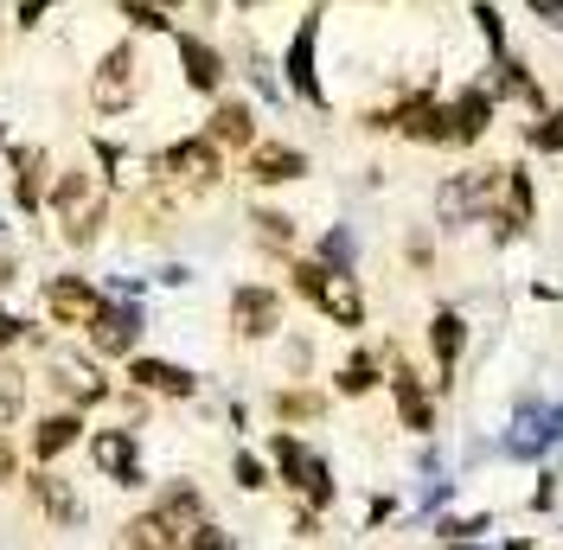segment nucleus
Listing matches in <instances>:
<instances>
[{"label": "nucleus", "mask_w": 563, "mask_h": 550, "mask_svg": "<svg viewBox=\"0 0 563 550\" xmlns=\"http://www.w3.org/2000/svg\"><path fill=\"white\" fill-rule=\"evenodd\" d=\"M122 378H129V391L161 397V404H192V397H199V378H192L186 365H174V359H154V352H135V359L122 365Z\"/></svg>", "instance_id": "nucleus-17"}, {"label": "nucleus", "mask_w": 563, "mask_h": 550, "mask_svg": "<svg viewBox=\"0 0 563 550\" xmlns=\"http://www.w3.org/2000/svg\"><path fill=\"white\" fill-rule=\"evenodd\" d=\"M231 486H238V493H269V486H276V468H269V454H256V448H238V454H231Z\"/></svg>", "instance_id": "nucleus-31"}, {"label": "nucleus", "mask_w": 563, "mask_h": 550, "mask_svg": "<svg viewBox=\"0 0 563 550\" xmlns=\"http://www.w3.org/2000/svg\"><path fill=\"white\" fill-rule=\"evenodd\" d=\"M314 256L327 263V270H358V238H352V224L320 231V238H314Z\"/></svg>", "instance_id": "nucleus-32"}, {"label": "nucleus", "mask_w": 563, "mask_h": 550, "mask_svg": "<svg viewBox=\"0 0 563 550\" xmlns=\"http://www.w3.org/2000/svg\"><path fill=\"white\" fill-rule=\"evenodd\" d=\"M122 544L129 550H192V531L179 518H167L161 506H147V513H135L122 525Z\"/></svg>", "instance_id": "nucleus-22"}, {"label": "nucleus", "mask_w": 563, "mask_h": 550, "mask_svg": "<svg viewBox=\"0 0 563 550\" xmlns=\"http://www.w3.org/2000/svg\"><path fill=\"white\" fill-rule=\"evenodd\" d=\"M314 161H308V147H295V141L282 135H263L256 147L244 154V179L256 193H276V186H295V179H308Z\"/></svg>", "instance_id": "nucleus-14"}, {"label": "nucleus", "mask_w": 563, "mask_h": 550, "mask_svg": "<svg viewBox=\"0 0 563 550\" xmlns=\"http://www.w3.org/2000/svg\"><path fill=\"white\" fill-rule=\"evenodd\" d=\"M250 231H256V243H263L269 256H282V263L301 256V224H295L282 206H256L250 211Z\"/></svg>", "instance_id": "nucleus-25"}, {"label": "nucleus", "mask_w": 563, "mask_h": 550, "mask_svg": "<svg viewBox=\"0 0 563 550\" xmlns=\"http://www.w3.org/2000/svg\"><path fill=\"white\" fill-rule=\"evenodd\" d=\"M320 20H327L320 7H308V13L295 20V33L282 45V90L308 109H333L327 84H320Z\"/></svg>", "instance_id": "nucleus-7"}, {"label": "nucleus", "mask_w": 563, "mask_h": 550, "mask_svg": "<svg viewBox=\"0 0 563 550\" xmlns=\"http://www.w3.org/2000/svg\"><path fill=\"white\" fill-rule=\"evenodd\" d=\"M487 84H493V97H499V109H506V103H519L526 116L551 109V97H544V84H538V70H531L526 52H506L499 65H487Z\"/></svg>", "instance_id": "nucleus-19"}, {"label": "nucleus", "mask_w": 563, "mask_h": 550, "mask_svg": "<svg viewBox=\"0 0 563 550\" xmlns=\"http://www.w3.org/2000/svg\"><path fill=\"white\" fill-rule=\"evenodd\" d=\"M52 199V154L45 147H13V206L38 211Z\"/></svg>", "instance_id": "nucleus-23"}, {"label": "nucleus", "mask_w": 563, "mask_h": 550, "mask_svg": "<svg viewBox=\"0 0 563 550\" xmlns=\"http://www.w3.org/2000/svg\"><path fill=\"white\" fill-rule=\"evenodd\" d=\"M84 442H90V468H97L109 486H141L147 481V474H141V436L129 429V422H115V429H90Z\"/></svg>", "instance_id": "nucleus-15"}, {"label": "nucleus", "mask_w": 563, "mask_h": 550, "mask_svg": "<svg viewBox=\"0 0 563 550\" xmlns=\"http://www.w3.org/2000/svg\"><path fill=\"white\" fill-rule=\"evenodd\" d=\"M192 550H238V538H231V531H224L218 518H206V525L192 531Z\"/></svg>", "instance_id": "nucleus-37"}, {"label": "nucleus", "mask_w": 563, "mask_h": 550, "mask_svg": "<svg viewBox=\"0 0 563 550\" xmlns=\"http://www.w3.org/2000/svg\"><path fill=\"white\" fill-rule=\"evenodd\" d=\"M154 179L186 193V199H211L224 186V147H211L206 135H179L174 147L154 154Z\"/></svg>", "instance_id": "nucleus-6"}, {"label": "nucleus", "mask_w": 563, "mask_h": 550, "mask_svg": "<svg viewBox=\"0 0 563 550\" xmlns=\"http://www.w3.org/2000/svg\"><path fill=\"white\" fill-rule=\"evenodd\" d=\"M0 141H7V129H0Z\"/></svg>", "instance_id": "nucleus-44"}, {"label": "nucleus", "mask_w": 563, "mask_h": 550, "mask_svg": "<svg viewBox=\"0 0 563 550\" xmlns=\"http://www.w3.org/2000/svg\"><path fill=\"white\" fill-rule=\"evenodd\" d=\"M231 7H244V13H250V7H269V0H231Z\"/></svg>", "instance_id": "nucleus-42"}, {"label": "nucleus", "mask_w": 563, "mask_h": 550, "mask_svg": "<svg viewBox=\"0 0 563 550\" xmlns=\"http://www.w3.org/2000/svg\"><path fill=\"white\" fill-rule=\"evenodd\" d=\"M199 135H206L211 147H224V154H250V147L263 141L256 103H250V97H231V90H224V97L211 103V116H206V129H199Z\"/></svg>", "instance_id": "nucleus-18"}, {"label": "nucleus", "mask_w": 563, "mask_h": 550, "mask_svg": "<svg viewBox=\"0 0 563 550\" xmlns=\"http://www.w3.org/2000/svg\"><path fill=\"white\" fill-rule=\"evenodd\" d=\"M493 122H499L493 84L487 77H467L455 97H449V147H455V154H474V147L493 135Z\"/></svg>", "instance_id": "nucleus-11"}, {"label": "nucleus", "mask_w": 563, "mask_h": 550, "mask_svg": "<svg viewBox=\"0 0 563 550\" xmlns=\"http://www.w3.org/2000/svg\"><path fill=\"white\" fill-rule=\"evenodd\" d=\"M122 20H129V26H141V33H179L174 13H167L161 0H122Z\"/></svg>", "instance_id": "nucleus-33"}, {"label": "nucleus", "mask_w": 563, "mask_h": 550, "mask_svg": "<svg viewBox=\"0 0 563 550\" xmlns=\"http://www.w3.org/2000/svg\"><path fill=\"white\" fill-rule=\"evenodd\" d=\"M422 345H429V384H435V397H455L461 359H467V345H474V320H467V308L442 301V308L429 314V327H422Z\"/></svg>", "instance_id": "nucleus-8"}, {"label": "nucleus", "mask_w": 563, "mask_h": 550, "mask_svg": "<svg viewBox=\"0 0 563 550\" xmlns=\"http://www.w3.org/2000/svg\"><path fill=\"white\" fill-rule=\"evenodd\" d=\"M558 499H563V474H558V468H538V486L519 499V513H551Z\"/></svg>", "instance_id": "nucleus-35"}, {"label": "nucleus", "mask_w": 563, "mask_h": 550, "mask_svg": "<svg viewBox=\"0 0 563 550\" xmlns=\"http://www.w3.org/2000/svg\"><path fill=\"white\" fill-rule=\"evenodd\" d=\"M161 7H167V13H174V7H179V0H161Z\"/></svg>", "instance_id": "nucleus-43"}, {"label": "nucleus", "mask_w": 563, "mask_h": 550, "mask_svg": "<svg viewBox=\"0 0 563 550\" xmlns=\"http://www.w3.org/2000/svg\"><path fill=\"white\" fill-rule=\"evenodd\" d=\"M38 301H45V314H52V327H65V333H90V320L103 314L109 295L90 282V275H52Z\"/></svg>", "instance_id": "nucleus-13"}, {"label": "nucleus", "mask_w": 563, "mask_h": 550, "mask_svg": "<svg viewBox=\"0 0 563 550\" xmlns=\"http://www.w3.org/2000/svg\"><path fill=\"white\" fill-rule=\"evenodd\" d=\"M390 518H397V499H390V493H378V499L365 506V531H378V525H390Z\"/></svg>", "instance_id": "nucleus-39"}, {"label": "nucleus", "mask_w": 563, "mask_h": 550, "mask_svg": "<svg viewBox=\"0 0 563 550\" xmlns=\"http://www.w3.org/2000/svg\"><path fill=\"white\" fill-rule=\"evenodd\" d=\"M20 404H26V372L20 365H0V429L20 416Z\"/></svg>", "instance_id": "nucleus-36"}, {"label": "nucleus", "mask_w": 563, "mask_h": 550, "mask_svg": "<svg viewBox=\"0 0 563 550\" xmlns=\"http://www.w3.org/2000/svg\"><path fill=\"white\" fill-rule=\"evenodd\" d=\"M154 506H161V513H167V518H179L186 531H199V525H206V518H211L206 493H199V486H192V481H167V486H161V499H154Z\"/></svg>", "instance_id": "nucleus-30"}, {"label": "nucleus", "mask_w": 563, "mask_h": 550, "mask_svg": "<svg viewBox=\"0 0 563 550\" xmlns=\"http://www.w3.org/2000/svg\"><path fill=\"white\" fill-rule=\"evenodd\" d=\"M52 211L65 224V243H90L109 218V179L97 167H65L52 179Z\"/></svg>", "instance_id": "nucleus-5"}, {"label": "nucleus", "mask_w": 563, "mask_h": 550, "mask_svg": "<svg viewBox=\"0 0 563 550\" xmlns=\"http://www.w3.org/2000/svg\"><path fill=\"white\" fill-rule=\"evenodd\" d=\"M0 481H13V442H7V429H0Z\"/></svg>", "instance_id": "nucleus-40"}, {"label": "nucleus", "mask_w": 563, "mask_h": 550, "mask_svg": "<svg viewBox=\"0 0 563 550\" xmlns=\"http://www.w3.org/2000/svg\"><path fill=\"white\" fill-rule=\"evenodd\" d=\"M45 7H52V0H26V7H20V26H38V13H45Z\"/></svg>", "instance_id": "nucleus-41"}, {"label": "nucleus", "mask_w": 563, "mask_h": 550, "mask_svg": "<svg viewBox=\"0 0 563 550\" xmlns=\"http://www.w3.org/2000/svg\"><path fill=\"white\" fill-rule=\"evenodd\" d=\"M141 333H147V314H141V301H103V314L90 320V352L97 359H115V365H129L141 352Z\"/></svg>", "instance_id": "nucleus-12"}, {"label": "nucleus", "mask_w": 563, "mask_h": 550, "mask_svg": "<svg viewBox=\"0 0 563 550\" xmlns=\"http://www.w3.org/2000/svg\"><path fill=\"white\" fill-rule=\"evenodd\" d=\"M141 97V52L122 38V45H109L103 65L90 70V109L97 116H122V109H135Z\"/></svg>", "instance_id": "nucleus-10"}, {"label": "nucleus", "mask_w": 563, "mask_h": 550, "mask_svg": "<svg viewBox=\"0 0 563 550\" xmlns=\"http://www.w3.org/2000/svg\"><path fill=\"white\" fill-rule=\"evenodd\" d=\"M378 391H385V352L352 345L346 359H340V372H333V397H340V404H365V397H378Z\"/></svg>", "instance_id": "nucleus-20"}, {"label": "nucleus", "mask_w": 563, "mask_h": 550, "mask_svg": "<svg viewBox=\"0 0 563 550\" xmlns=\"http://www.w3.org/2000/svg\"><path fill=\"white\" fill-rule=\"evenodd\" d=\"M288 288H295V301H308V308L327 320V327H340V333H365L372 327V301H365V282L358 270H327L320 256H288Z\"/></svg>", "instance_id": "nucleus-1"}, {"label": "nucleus", "mask_w": 563, "mask_h": 550, "mask_svg": "<svg viewBox=\"0 0 563 550\" xmlns=\"http://www.w3.org/2000/svg\"><path fill=\"white\" fill-rule=\"evenodd\" d=\"M467 20H474V33H481V52H487V65H499V58L512 52L506 7H499V0H467Z\"/></svg>", "instance_id": "nucleus-28"}, {"label": "nucleus", "mask_w": 563, "mask_h": 550, "mask_svg": "<svg viewBox=\"0 0 563 550\" xmlns=\"http://www.w3.org/2000/svg\"><path fill=\"white\" fill-rule=\"evenodd\" d=\"M519 154L526 161H563V103L538 109L519 122Z\"/></svg>", "instance_id": "nucleus-24"}, {"label": "nucleus", "mask_w": 563, "mask_h": 550, "mask_svg": "<svg viewBox=\"0 0 563 550\" xmlns=\"http://www.w3.org/2000/svg\"><path fill=\"white\" fill-rule=\"evenodd\" d=\"M499 167H461L435 186V238H461L499 211Z\"/></svg>", "instance_id": "nucleus-3"}, {"label": "nucleus", "mask_w": 563, "mask_h": 550, "mask_svg": "<svg viewBox=\"0 0 563 550\" xmlns=\"http://www.w3.org/2000/svg\"><path fill=\"white\" fill-rule=\"evenodd\" d=\"M519 7H526L544 33H563V0H519Z\"/></svg>", "instance_id": "nucleus-38"}, {"label": "nucleus", "mask_w": 563, "mask_h": 550, "mask_svg": "<svg viewBox=\"0 0 563 550\" xmlns=\"http://www.w3.org/2000/svg\"><path fill=\"white\" fill-rule=\"evenodd\" d=\"M84 436H90V429H84V416H77V410H52V416H38V429L26 436V454H33L38 468H52V461L70 454Z\"/></svg>", "instance_id": "nucleus-21"}, {"label": "nucleus", "mask_w": 563, "mask_h": 550, "mask_svg": "<svg viewBox=\"0 0 563 550\" xmlns=\"http://www.w3.org/2000/svg\"><path fill=\"white\" fill-rule=\"evenodd\" d=\"M263 454H269V468H276V486H288V493H295V506H308V513H320V518L340 506L333 461H327L314 442H301L295 429H269Z\"/></svg>", "instance_id": "nucleus-2"}, {"label": "nucleus", "mask_w": 563, "mask_h": 550, "mask_svg": "<svg viewBox=\"0 0 563 550\" xmlns=\"http://www.w3.org/2000/svg\"><path fill=\"white\" fill-rule=\"evenodd\" d=\"M174 52H179V77H186V90L218 103L224 84H231V58H224L206 33H174Z\"/></svg>", "instance_id": "nucleus-16"}, {"label": "nucleus", "mask_w": 563, "mask_h": 550, "mask_svg": "<svg viewBox=\"0 0 563 550\" xmlns=\"http://www.w3.org/2000/svg\"><path fill=\"white\" fill-rule=\"evenodd\" d=\"M404 263H410L417 275H435V231H429V224L404 231Z\"/></svg>", "instance_id": "nucleus-34"}, {"label": "nucleus", "mask_w": 563, "mask_h": 550, "mask_svg": "<svg viewBox=\"0 0 563 550\" xmlns=\"http://www.w3.org/2000/svg\"><path fill=\"white\" fill-rule=\"evenodd\" d=\"M385 391H390V410H397V429L404 436H417V442H435L442 436V397L404 359V345H385Z\"/></svg>", "instance_id": "nucleus-4"}, {"label": "nucleus", "mask_w": 563, "mask_h": 550, "mask_svg": "<svg viewBox=\"0 0 563 550\" xmlns=\"http://www.w3.org/2000/svg\"><path fill=\"white\" fill-rule=\"evenodd\" d=\"M224 320H231V340L269 345V340H282V327H288V301H282V288H269V282H238Z\"/></svg>", "instance_id": "nucleus-9"}, {"label": "nucleus", "mask_w": 563, "mask_h": 550, "mask_svg": "<svg viewBox=\"0 0 563 550\" xmlns=\"http://www.w3.org/2000/svg\"><path fill=\"white\" fill-rule=\"evenodd\" d=\"M26 486H33V506L52 518V525H77V493H70L65 474H33Z\"/></svg>", "instance_id": "nucleus-29"}, {"label": "nucleus", "mask_w": 563, "mask_h": 550, "mask_svg": "<svg viewBox=\"0 0 563 550\" xmlns=\"http://www.w3.org/2000/svg\"><path fill=\"white\" fill-rule=\"evenodd\" d=\"M499 206L519 211L526 224H538V173H531V161H519V154L499 167Z\"/></svg>", "instance_id": "nucleus-27"}, {"label": "nucleus", "mask_w": 563, "mask_h": 550, "mask_svg": "<svg viewBox=\"0 0 563 550\" xmlns=\"http://www.w3.org/2000/svg\"><path fill=\"white\" fill-rule=\"evenodd\" d=\"M327 391H314V384H282V391H269V416H276L282 429H295V422H320L327 416Z\"/></svg>", "instance_id": "nucleus-26"}]
</instances>
